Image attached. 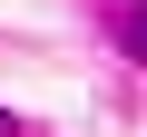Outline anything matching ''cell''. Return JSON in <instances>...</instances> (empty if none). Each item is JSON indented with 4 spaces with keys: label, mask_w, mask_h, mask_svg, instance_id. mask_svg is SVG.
I'll return each instance as SVG.
<instances>
[{
    "label": "cell",
    "mask_w": 147,
    "mask_h": 137,
    "mask_svg": "<svg viewBox=\"0 0 147 137\" xmlns=\"http://www.w3.org/2000/svg\"><path fill=\"white\" fill-rule=\"evenodd\" d=\"M118 49H127V59H147V0H127V10H118Z\"/></svg>",
    "instance_id": "6da1fadb"
},
{
    "label": "cell",
    "mask_w": 147,
    "mask_h": 137,
    "mask_svg": "<svg viewBox=\"0 0 147 137\" xmlns=\"http://www.w3.org/2000/svg\"><path fill=\"white\" fill-rule=\"evenodd\" d=\"M0 137H20V118H10V108H0Z\"/></svg>",
    "instance_id": "7a4b0ae2"
}]
</instances>
